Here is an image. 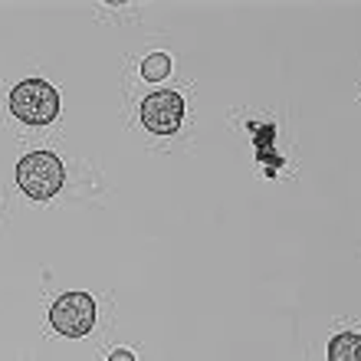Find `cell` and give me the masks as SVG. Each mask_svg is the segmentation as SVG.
I'll return each instance as SVG.
<instances>
[{
	"label": "cell",
	"mask_w": 361,
	"mask_h": 361,
	"mask_svg": "<svg viewBox=\"0 0 361 361\" xmlns=\"http://www.w3.org/2000/svg\"><path fill=\"white\" fill-rule=\"evenodd\" d=\"M10 112L27 125H47L59 115V92L43 79H27L10 92Z\"/></svg>",
	"instance_id": "obj_1"
},
{
	"label": "cell",
	"mask_w": 361,
	"mask_h": 361,
	"mask_svg": "<svg viewBox=\"0 0 361 361\" xmlns=\"http://www.w3.org/2000/svg\"><path fill=\"white\" fill-rule=\"evenodd\" d=\"M49 322L59 335L66 338H82L95 325V302L86 293H66L59 295L53 309H49Z\"/></svg>",
	"instance_id": "obj_3"
},
{
	"label": "cell",
	"mask_w": 361,
	"mask_h": 361,
	"mask_svg": "<svg viewBox=\"0 0 361 361\" xmlns=\"http://www.w3.org/2000/svg\"><path fill=\"white\" fill-rule=\"evenodd\" d=\"M329 361H361V335L342 332L329 342Z\"/></svg>",
	"instance_id": "obj_5"
},
{
	"label": "cell",
	"mask_w": 361,
	"mask_h": 361,
	"mask_svg": "<svg viewBox=\"0 0 361 361\" xmlns=\"http://www.w3.org/2000/svg\"><path fill=\"white\" fill-rule=\"evenodd\" d=\"M109 361H135V355H132V352H125V348H118V352L109 355Z\"/></svg>",
	"instance_id": "obj_7"
},
{
	"label": "cell",
	"mask_w": 361,
	"mask_h": 361,
	"mask_svg": "<svg viewBox=\"0 0 361 361\" xmlns=\"http://www.w3.org/2000/svg\"><path fill=\"white\" fill-rule=\"evenodd\" d=\"M168 73H171V59L164 56V53H152V56L145 59V66H142V76L145 79L158 82V79H164Z\"/></svg>",
	"instance_id": "obj_6"
},
{
	"label": "cell",
	"mask_w": 361,
	"mask_h": 361,
	"mask_svg": "<svg viewBox=\"0 0 361 361\" xmlns=\"http://www.w3.org/2000/svg\"><path fill=\"white\" fill-rule=\"evenodd\" d=\"M142 122L158 135H171L178 132V125L184 122V99L171 89L148 95L142 102Z\"/></svg>",
	"instance_id": "obj_4"
},
{
	"label": "cell",
	"mask_w": 361,
	"mask_h": 361,
	"mask_svg": "<svg viewBox=\"0 0 361 361\" xmlns=\"http://www.w3.org/2000/svg\"><path fill=\"white\" fill-rule=\"evenodd\" d=\"M63 164L53 152H33L17 164V180L33 200H49L63 188Z\"/></svg>",
	"instance_id": "obj_2"
}]
</instances>
